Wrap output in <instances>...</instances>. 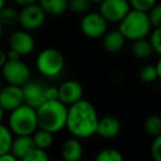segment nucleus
Instances as JSON below:
<instances>
[{
	"instance_id": "1",
	"label": "nucleus",
	"mask_w": 161,
	"mask_h": 161,
	"mask_svg": "<svg viewBox=\"0 0 161 161\" xmlns=\"http://www.w3.org/2000/svg\"><path fill=\"white\" fill-rule=\"evenodd\" d=\"M99 116L90 101L81 99L68 106L66 126L72 137L86 139L97 133Z\"/></svg>"
},
{
	"instance_id": "2",
	"label": "nucleus",
	"mask_w": 161,
	"mask_h": 161,
	"mask_svg": "<svg viewBox=\"0 0 161 161\" xmlns=\"http://www.w3.org/2000/svg\"><path fill=\"white\" fill-rule=\"evenodd\" d=\"M68 106L59 100H46L36 108L38 128L55 134L65 128Z\"/></svg>"
},
{
	"instance_id": "3",
	"label": "nucleus",
	"mask_w": 161,
	"mask_h": 161,
	"mask_svg": "<svg viewBox=\"0 0 161 161\" xmlns=\"http://www.w3.org/2000/svg\"><path fill=\"white\" fill-rule=\"evenodd\" d=\"M117 30L123 34L126 41L134 42L147 37L153 30V25L148 13L130 9L127 14L119 22Z\"/></svg>"
},
{
	"instance_id": "4",
	"label": "nucleus",
	"mask_w": 161,
	"mask_h": 161,
	"mask_svg": "<svg viewBox=\"0 0 161 161\" xmlns=\"http://www.w3.org/2000/svg\"><path fill=\"white\" fill-rule=\"evenodd\" d=\"M8 127L15 136H32L38 128L36 110L24 103L14 108L9 115Z\"/></svg>"
},
{
	"instance_id": "5",
	"label": "nucleus",
	"mask_w": 161,
	"mask_h": 161,
	"mask_svg": "<svg viewBox=\"0 0 161 161\" xmlns=\"http://www.w3.org/2000/svg\"><path fill=\"white\" fill-rule=\"evenodd\" d=\"M35 66L37 71L45 78H57L64 71L65 57L60 51L47 47L37 54Z\"/></svg>"
},
{
	"instance_id": "6",
	"label": "nucleus",
	"mask_w": 161,
	"mask_h": 161,
	"mask_svg": "<svg viewBox=\"0 0 161 161\" xmlns=\"http://www.w3.org/2000/svg\"><path fill=\"white\" fill-rule=\"evenodd\" d=\"M46 13L41 8V6L35 2L28 6L21 7L18 15V23L21 29L29 32L38 30L46 21Z\"/></svg>"
},
{
	"instance_id": "7",
	"label": "nucleus",
	"mask_w": 161,
	"mask_h": 161,
	"mask_svg": "<svg viewBox=\"0 0 161 161\" xmlns=\"http://www.w3.org/2000/svg\"><path fill=\"white\" fill-rule=\"evenodd\" d=\"M2 77L7 83L22 87L31 79V69L23 60H7L1 68Z\"/></svg>"
},
{
	"instance_id": "8",
	"label": "nucleus",
	"mask_w": 161,
	"mask_h": 161,
	"mask_svg": "<svg viewBox=\"0 0 161 161\" xmlns=\"http://www.w3.org/2000/svg\"><path fill=\"white\" fill-rule=\"evenodd\" d=\"M108 21L100 12L89 11L85 13L80 21V30L85 36L91 40L100 38L108 32Z\"/></svg>"
},
{
	"instance_id": "9",
	"label": "nucleus",
	"mask_w": 161,
	"mask_h": 161,
	"mask_svg": "<svg viewBox=\"0 0 161 161\" xmlns=\"http://www.w3.org/2000/svg\"><path fill=\"white\" fill-rule=\"evenodd\" d=\"M99 4V12L108 23H119L131 9L128 0H103Z\"/></svg>"
},
{
	"instance_id": "10",
	"label": "nucleus",
	"mask_w": 161,
	"mask_h": 161,
	"mask_svg": "<svg viewBox=\"0 0 161 161\" xmlns=\"http://www.w3.org/2000/svg\"><path fill=\"white\" fill-rule=\"evenodd\" d=\"M9 49L17 52L20 56H28L35 48V40L31 32L26 30H15L8 37Z\"/></svg>"
},
{
	"instance_id": "11",
	"label": "nucleus",
	"mask_w": 161,
	"mask_h": 161,
	"mask_svg": "<svg viewBox=\"0 0 161 161\" xmlns=\"http://www.w3.org/2000/svg\"><path fill=\"white\" fill-rule=\"evenodd\" d=\"M45 88H46V86H44L42 82L30 79L25 85L22 86L24 104L35 108V110L40 105H42L46 101Z\"/></svg>"
},
{
	"instance_id": "12",
	"label": "nucleus",
	"mask_w": 161,
	"mask_h": 161,
	"mask_svg": "<svg viewBox=\"0 0 161 161\" xmlns=\"http://www.w3.org/2000/svg\"><path fill=\"white\" fill-rule=\"evenodd\" d=\"M24 103L22 87L7 85L0 90V106L4 112H11Z\"/></svg>"
},
{
	"instance_id": "13",
	"label": "nucleus",
	"mask_w": 161,
	"mask_h": 161,
	"mask_svg": "<svg viewBox=\"0 0 161 161\" xmlns=\"http://www.w3.org/2000/svg\"><path fill=\"white\" fill-rule=\"evenodd\" d=\"M83 88L77 80H66L58 87V100L67 106L82 99Z\"/></svg>"
},
{
	"instance_id": "14",
	"label": "nucleus",
	"mask_w": 161,
	"mask_h": 161,
	"mask_svg": "<svg viewBox=\"0 0 161 161\" xmlns=\"http://www.w3.org/2000/svg\"><path fill=\"white\" fill-rule=\"evenodd\" d=\"M121 129L122 124L119 119L115 116L108 115V116L99 119L96 134L104 139H113L121 133Z\"/></svg>"
},
{
	"instance_id": "15",
	"label": "nucleus",
	"mask_w": 161,
	"mask_h": 161,
	"mask_svg": "<svg viewBox=\"0 0 161 161\" xmlns=\"http://www.w3.org/2000/svg\"><path fill=\"white\" fill-rule=\"evenodd\" d=\"M62 159L66 161H79L83 155V147L80 139L70 137L66 139L62 146Z\"/></svg>"
},
{
	"instance_id": "16",
	"label": "nucleus",
	"mask_w": 161,
	"mask_h": 161,
	"mask_svg": "<svg viewBox=\"0 0 161 161\" xmlns=\"http://www.w3.org/2000/svg\"><path fill=\"white\" fill-rule=\"evenodd\" d=\"M35 148L32 136H17L13 137L10 153L14 155L18 159H22Z\"/></svg>"
},
{
	"instance_id": "17",
	"label": "nucleus",
	"mask_w": 161,
	"mask_h": 161,
	"mask_svg": "<svg viewBox=\"0 0 161 161\" xmlns=\"http://www.w3.org/2000/svg\"><path fill=\"white\" fill-rule=\"evenodd\" d=\"M103 47L108 53H119L125 46V37L119 30L106 32L103 36Z\"/></svg>"
},
{
	"instance_id": "18",
	"label": "nucleus",
	"mask_w": 161,
	"mask_h": 161,
	"mask_svg": "<svg viewBox=\"0 0 161 161\" xmlns=\"http://www.w3.org/2000/svg\"><path fill=\"white\" fill-rule=\"evenodd\" d=\"M37 3L49 15H62L68 10V0H37Z\"/></svg>"
},
{
	"instance_id": "19",
	"label": "nucleus",
	"mask_w": 161,
	"mask_h": 161,
	"mask_svg": "<svg viewBox=\"0 0 161 161\" xmlns=\"http://www.w3.org/2000/svg\"><path fill=\"white\" fill-rule=\"evenodd\" d=\"M131 53L138 59H146L149 58L153 53L151 44L147 37L134 41L131 45Z\"/></svg>"
},
{
	"instance_id": "20",
	"label": "nucleus",
	"mask_w": 161,
	"mask_h": 161,
	"mask_svg": "<svg viewBox=\"0 0 161 161\" xmlns=\"http://www.w3.org/2000/svg\"><path fill=\"white\" fill-rule=\"evenodd\" d=\"M32 139L35 148L46 150V149H48L53 145L54 134L51 133V131L44 130V129L37 128L32 134Z\"/></svg>"
},
{
	"instance_id": "21",
	"label": "nucleus",
	"mask_w": 161,
	"mask_h": 161,
	"mask_svg": "<svg viewBox=\"0 0 161 161\" xmlns=\"http://www.w3.org/2000/svg\"><path fill=\"white\" fill-rule=\"evenodd\" d=\"M19 11L13 7L4 6L0 10V23L2 26H12L18 23Z\"/></svg>"
},
{
	"instance_id": "22",
	"label": "nucleus",
	"mask_w": 161,
	"mask_h": 161,
	"mask_svg": "<svg viewBox=\"0 0 161 161\" xmlns=\"http://www.w3.org/2000/svg\"><path fill=\"white\" fill-rule=\"evenodd\" d=\"M13 140V134L8 126L0 123V156L10 153Z\"/></svg>"
},
{
	"instance_id": "23",
	"label": "nucleus",
	"mask_w": 161,
	"mask_h": 161,
	"mask_svg": "<svg viewBox=\"0 0 161 161\" xmlns=\"http://www.w3.org/2000/svg\"><path fill=\"white\" fill-rule=\"evenodd\" d=\"M144 129L148 135L156 137L161 134V116L149 115L144 122Z\"/></svg>"
},
{
	"instance_id": "24",
	"label": "nucleus",
	"mask_w": 161,
	"mask_h": 161,
	"mask_svg": "<svg viewBox=\"0 0 161 161\" xmlns=\"http://www.w3.org/2000/svg\"><path fill=\"white\" fill-rule=\"evenodd\" d=\"M94 161H125L122 153L114 148H104L97 153Z\"/></svg>"
},
{
	"instance_id": "25",
	"label": "nucleus",
	"mask_w": 161,
	"mask_h": 161,
	"mask_svg": "<svg viewBox=\"0 0 161 161\" xmlns=\"http://www.w3.org/2000/svg\"><path fill=\"white\" fill-rule=\"evenodd\" d=\"M91 4L89 0H68V10L76 14H85L90 11Z\"/></svg>"
},
{
	"instance_id": "26",
	"label": "nucleus",
	"mask_w": 161,
	"mask_h": 161,
	"mask_svg": "<svg viewBox=\"0 0 161 161\" xmlns=\"http://www.w3.org/2000/svg\"><path fill=\"white\" fill-rule=\"evenodd\" d=\"M139 78L142 81L144 82H153L157 77V70H156V67L153 65H146L139 70Z\"/></svg>"
},
{
	"instance_id": "27",
	"label": "nucleus",
	"mask_w": 161,
	"mask_h": 161,
	"mask_svg": "<svg viewBox=\"0 0 161 161\" xmlns=\"http://www.w3.org/2000/svg\"><path fill=\"white\" fill-rule=\"evenodd\" d=\"M149 42L153 52L161 57V28H153L149 34Z\"/></svg>"
},
{
	"instance_id": "28",
	"label": "nucleus",
	"mask_w": 161,
	"mask_h": 161,
	"mask_svg": "<svg viewBox=\"0 0 161 161\" xmlns=\"http://www.w3.org/2000/svg\"><path fill=\"white\" fill-rule=\"evenodd\" d=\"M128 2L131 9L142 11V12H148L157 3L158 0H128Z\"/></svg>"
},
{
	"instance_id": "29",
	"label": "nucleus",
	"mask_w": 161,
	"mask_h": 161,
	"mask_svg": "<svg viewBox=\"0 0 161 161\" xmlns=\"http://www.w3.org/2000/svg\"><path fill=\"white\" fill-rule=\"evenodd\" d=\"M147 13L153 28H161V3L157 2Z\"/></svg>"
},
{
	"instance_id": "30",
	"label": "nucleus",
	"mask_w": 161,
	"mask_h": 161,
	"mask_svg": "<svg viewBox=\"0 0 161 161\" xmlns=\"http://www.w3.org/2000/svg\"><path fill=\"white\" fill-rule=\"evenodd\" d=\"M19 161H49V158L46 150L34 148L29 155H26Z\"/></svg>"
},
{
	"instance_id": "31",
	"label": "nucleus",
	"mask_w": 161,
	"mask_h": 161,
	"mask_svg": "<svg viewBox=\"0 0 161 161\" xmlns=\"http://www.w3.org/2000/svg\"><path fill=\"white\" fill-rule=\"evenodd\" d=\"M150 155L153 161H161V134L153 137L150 146Z\"/></svg>"
},
{
	"instance_id": "32",
	"label": "nucleus",
	"mask_w": 161,
	"mask_h": 161,
	"mask_svg": "<svg viewBox=\"0 0 161 161\" xmlns=\"http://www.w3.org/2000/svg\"><path fill=\"white\" fill-rule=\"evenodd\" d=\"M45 97L46 100H58V87H46L45 88Z\"/></svg>"
},
{
	"instance_id": "33",
	"label": "nucleus",
	"mask_w": 161,
	"mask_h": 161,
	"mask_svg": "<svg viewBox=\"0 0 161 161\" xmlns=\"http://www.w3.org/2000/svg\"><path fill=\"white\" fill-rule=\"evenodd\" d=\"M0 161H19V159L11 153H7L0 156Z\"/></svg>"
},
{
	"instance_id": "34",
	"label": "nucleus",
	"mask_w": 161,
	"mask_h": 161,
	"mask_svg": "<svg viewBox=\"0 0 161 161\" xmlns=\"http://www.w3.org/2000/svg\"><path fill=\"white\" fill-rule=\"evenodd\" d=\"M7 58H8V60H15V59H20L21 56L17 52L12 51V49H9V52H7Z\"/></svg>"
},
{
	"instance_id": "35",
	"label": "nucleus",
	"mask_w": 161,
	"mask_h": 161,
	"mask_svg": "<svg viewBox=\"0 0 161 161\" xmlns=\"http://www.w3.org/2000/svg\"><path fill=\"white\" fill-rule=\"evenodd\" d=\"M15 4L20 7H24V6H28V4H31V3H35L37 2V0H12Z\"/></svg>"
},
{
	"instance_id": "36",
	"label": "nucleus",
	"mask_w": 161,
	"mask_h": 161,
	"mask_svg": "<svg viewBox=\"0 0 161 161\" xmlns=\"http://www.w3.org/2000/svg\"><path fill=\"white\" fill-rule=\"evenodd\" d=\"M7 60H8V58H7V52H4L2 48H0V69L2 68V66L6 64Z\"/></svg>"
},
{
	"instance_id": "37",
	"label": "nucleus",
	"mask_w": 161,
	"mask_h": 161,
	"mask_svg": "<svg viewBox=\"0 0 161 161\" xmlns=\"http://www.w3.org/2000/svg\"><path fill=\"white\" fill-rule=\"evenodd\" d=\"M155 67H156V70H157V77L161 80V57L157 62V64H156Z\"/></svg>"
},
{
	"instance_id": "38",
	"label": "nucleus",
	"mask_w": 161,
	"mask_h": 161,
	"mask_svg": "<svg viewBox=\"0 0 161 161\" xmlns=\"http://www.w3.org/2000/svg\"><path fill=\"white\" fill-rule=\"evenodd\" d=\"M3 116H4V111H3V108L0 106V123H1L2 119H3Z\"/></svg>"
},
{
	"instance_id": "39",
	"label": "nucleus",
	"mask_w": 161,
	"mask_h": 161,
	"mask_svg": "<svg viewBox=\"0 0 161 161\" xmlns=\"http://www.w3.org/2000/svg\"><path fill=\"white\" fill-rule=\"evenodd\" d=\"M91 3H93V4H99L100 2H102L103 0H89Z\"/></svg>"
},
{
	"instance_id": "40",
	"label": "nucleus",
	"mask_w": 161,
	"mask_h": 161,
	"mask_svg": "<svg viewBox=\"0 0 161 161\" xmlns=\"http://www.w3.org/2000/svg\"><path fill=\"white\" fill-rule=\"evenodd\" d=\"M6 6V0H0V10Z\"/></svg>"
},
{
	"instance_id": "41",
	"label": "nucleus",
	"mask_w": 161,
	"mask_h": 161,
	"mask_svg": "<svg viewBox=\"0 0 161 161\" xmlns=\"http://www.w3.org/2000/svg\"><path fill=\"white\" fill-rule=\"evenodd\" d=\"M2 34H3V26L0 23V40H1V37H2Z\"/></svg>"
},
{
	"instance_id": "42",
	"label": "nucleus",
	"mask_w": 161,
	"mask_h": 161,
	"mask_svg": "<svg viewBox=\"0 0 161 161\" xmlns=\"http://www.w3.org/2000/svg\"><path fill=\"white\" fill-rule=\"evenodd\" d=\"M55 161H66V160H64V159H57V160H55Z\"/></svg>"
},
{
	"instance_id": "43",
	"label": "nucleus",
	"mask_w": 161,
	"mask_h": 161,
	"mask_svg": "<svg viewBox=\"0 0 161 161\" xmlns=\"http://www.w3.org/2000/svg\"><path fill=\"white\" fill-rule=\"evenodd\" d=\"M1 88H2V85H1V81H0V90H1Z\"/></svg>"
},
{
	"instance_id": "44",
	"label": "nucleus",
	"mask_w": 161,
	"mask_h": 161,
	"mask_svg": "<svg viewBox=\"0 0 161 161\" xmlns=\"http://www.w3.org/2000/svg\"><path fill=\"white\" fill-rule=\"evenodd\" d=\"M79 161H88V160H82V159H81V160H79Z\"/></svg>"
}]
</instances>
